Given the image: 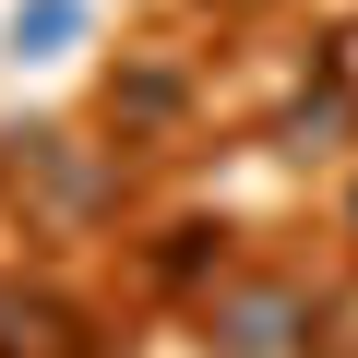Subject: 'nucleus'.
<instances>
[{"label":"nucleus","instance_id":"nucleus-2","mask_svg":"<svg viewBox=\"0 0 358 358\" xmlns=\"http://www.w3.org/2000/svg\"><path fill=\"white\" fill-rule=\"evenodd\" d=\"M84 0H13V60H72L84 48Z\"/></svg>","mask_w":358,"mask_h":358},{"label":"nucleus","instance_id":"nucleus-3","mask_svg":"<svg viewBox=\"0 0 358 358\" xmlns=\"http://www.w3.org/2000/svg\"><path fill=\"white\" fill-rule=\"evenodd\" d=\"M346 239H358V192H346Z\"/></svg>","mask_w":358,"mask_h":358},{"label":"nucleus","instance_id":"nucleus-1","mask_svg":"<svg viewBox=\"0 0 358 358\" xmlns=\"http://www.w3.org/2000/svg\"><path fill=\"white\" fill-rule=\"evenodd\" d=\"M310 322H322V299L299 275H227L203 299V346H227V358H287V346H310Z\"/></svg>","mask_w":358,"mask_h":358}]
</instances>
